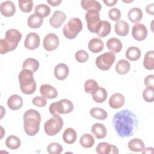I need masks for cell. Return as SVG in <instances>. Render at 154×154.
I'll return each instance as SVG.
<instances>
[{
	"label": "cell",
	"mask_w": 154,
	"mask_h": 154,
	"mask_svg": "<svg viewBox=\"0 0 154 154\" xmlns=\"http://www.w3.org/2000/svg\"><path fill=\"white\" fill-rule=\"evenodd\" d=\"M112 123L116 133L121 138L132 136L138 128V120L136 114L128 109H123L116 113Z\"/></svg>",
	"instance_id": "6da1fadb"
},
{
	"label": "cell",
	"mask_w": 154,
	"mask_h": 154,
	"mask_svg": "<svg viewBox=\"0 0 154 154\" xmlns=\"http://www.w3.org/2000/svg\"><path fill=\"white\" fill-rule=\"evenodd\" d=\"M41 116L34 109L25 111L23 115V128L25 132L29 136L36 135L40 130Z\"/></svg>",
	"instance_id": "7a4b0ae2"
},
{
	"label": "cell",
	"mask_w": 154,
	"mask_h": 154,
	"mask_svg": "<svg viewBox=\"0 0 154 154\" xmlns=\"http://www.w3.org/2000/svg\"><path fill=\"white\" fill-rule=\"evenodd\" d=\"M22 38L21 33L16 29H8L5 32V38L0 40V53L5 54L14 50Z\"/></svg>",
	"instance_id": "3957f363"
},
{
	"label": "cell",
	"mask_w": 154,
	"mask_h": 154,
	"mask_svg": "<svg viewBox=\"0 0 154 154\" xmlns=\"http://www.w3.org/2000/svg\"><path fill=\"white\" fill-rule=\"evenodd\" d=\"M18 79L20 88L25 94H31L36 90V82L33 77V72L28 69H22L19 74Z\"/></svg>",
	"instance_id": "277c9868"
},
{
	"label": "cell",
	"mask_w": 154,
	"mask_h": 154,
	"mask_svg": "<svg viewBox=\"0 0 154 154\" xmlns=\"http://www.w3.org/2000/svg\"><path fill=\"white\" fill-rule=\"evenodd\" d=\"M82 29V23L80 19L73 17L68 23L64 25L63 32L64 37L72 40L77 37L78 34Z\"/></svg>",
	"instance_id": "5b68a950"
},
{
	"label": "cell",
	"mask_w": 154,
	"mask_h": 154,
	"mask_svg": "<svg viewBox=\"0 0 154 154\" xmlns=\"http://www.w3.org/2000/svg\"><path fill=\"white\" fill-rule=\"evenodd\" d=\"M49 112L52 116L69 114L73 109V104L69 99H63L52 103L49 106Z\"/></svg>",
	"instance_id": "8992f818"
},
{
	"label": "cell",
	"mask_w": 154,
	"mask_h": 154,
	"mask_svg": "<svg viewBox=\"0 0 154 154\" xmlns=\"http://www.w3.org/2000/svg\"><path fill=\"white\" fill-rule=\"evenodd\" d=\"M63 123V120L60 115L53 116L45 123V132L49 136L55 135L61 130Z\"/></svg>",
	"instance_id": "52a82bcc"
},
{
	"label": "cell",
	"mask_w": 154,
	"mask_h": 154,
	"mask_svg": "<svg viewBox=\"0 0 154 154\" xmlns=\"http://www.w3.org/2000/svg\"><path fill=\"white\" fill-rule=\"evenodd\" d=\"M85 18L88 30L93 33L97 34L102 23L99 11L95 9L88 10L85 13Z\"/></svg>",
	"instance_id": "ba28073f"
},
{
	"label": "cell",
	"mask_w": 154,
	"mask_h": 154,
	"mask_svg": "<svg viewBox=\"0 0 154 154\" xmlns=\"http://www.w3.org/2000/svg\"><path fill=\"white\" fill-rule=\"evenodd\" d=\"M116 56L112 52H106L99 55L95 61L97 67L102 70H109L114 63Z\"/></svg>",
	"instance_id": "9c48e42d"
},
{
	"label": "cell",
	"mask_w": 154,
	"mask_h": 154,
	"mask_svg": "<svg viewBox=\"0 0 154 154\" xmlns=\"http://www.w3.org/2000/svg\"><path fill=\"white\" fill-rule=\"evenodd\" d=\"M60 41L58 37L54 33H49L43 39V45L45 50L52 51L55 50L59 46Z\"/></svg>",
	"instance_id": "30bf717a"
},
{
	"label": "cell",
	"mask_w": 154,
	"mask_h": 154,
	"mask_svg": "<svg viewBox=\"0 0 154 154\" xmlns=\"http://www.w3.org/2000/svg\"><path fill=\"white\" fill-rule=\"evenodd\" d=\"M40 43V36L35 32H29L26 37L24 41L25 48L29 50H34L38 48Z\"/></svg>",
	"instance_id": "8fae6325"
},
{
	"label": "cell",
	"mask_w": 154,
	"mask_h": 154,
	"mask_svg": "<svg viewBox=\"0 0 154 154\" xmlns=\"http://www.w3.org/2000/svg\"><path fill=\"white\" fill-rule=\"evenodd\" d=\"M132 37L138 41L144 40L147 35L146 26L141 23H135L132 29Z\"/></svg>",
	"instance_id": "7c38bea8"
},
{
	"label": "cell",
	"mask_w": 154,
	"mask_h": 154,
	"mask_svg": "<svg viewBox=\"0 0 154 154\" xmlns=\"http://www.w3.org/2000/svg\"><path fill=\"white\" fill-rule=\"evenodd\" d=\"M96 152L98 154H117L119 153V149L114 145H111L106 142H102L97 144Z\"/></svg>",
	"instance_id": "4fadbf2b"
},
{
	"label": "cell",
	"mask_w": 154,
	"mask_h": 154,
	"mask_svg": "<svg viewBox=\"0 0 154 154\" xmlns=\"http://www.w3.org/2000/svg\"><path fill=\"white\" fill-rule=\"evenodd\" d=\"M66 19V15L64 12L60 10H56L54 11L52 16L49 19V23L53 28H58L61 27Z\"/></svg>",
	"instance_id": "5bb4252c"
},
{
	"label": "cell",
	"mask_w": 154,
	"mask_h": 154,
	"mask_svg": "<svg viewBox=\"0 0 154 154\" xmlns=\"http://www.w3.org/2000/svg\"><path fill=\"white\" fill-rule=\"evenodd\" d=\"M40 92L42 97L45 99H54L58 96V91L57 89L53 86L45 84H42L40 88Z\"/></svg>",
	"instance_id": "9a60e30c"
},
{
	"label": "cell",
	"mask_w": 154,
	"mask_h": 154,
	"mask_svg": "<svg viewBox=\"0 0 154 154\" xmlns=\"http://www.w3.org/2000/svg\"><path fill=\"white\" fill-rule=\"evenodd\" d=\"M0 11L5 17L13 16L16 12L15 5L11 1H4L0 5Z\"/></svg>",
	"instance_id": "2e32d148"
},
{
	"label": "cell",
	"mask_w": 154,
	"mask_h": 154,
	"mask_svg": "<svg viewBox=\"0 0 154 154\" xmlns=\"http://www.w3.org/2000/svg\"><path fill=\"white\" fill-rule=\"evenodd\" d=\"M69 73V68L64 63L57 64L54 69V75L55 78L60 81L65 79Z\"/></svg>",
	"instance_id": "e0dca14e"
},
{
	"label": "cell",
	"mask_w": 154,
	"mask_h": 154,
	"mask_svg": "<svg viewBox=\"0 0 154 154\" xmlns=\"http://www.w3.org/2000/svg\"><path fill=\"white\" fill-rule=\"evenodd\" d=\"M125 100V97L122 94L116 93L110 97L109 105L113 109H119L124 105Z\"/></svg>",
	"instance_id": "ac0fdd59"
},
{
	"label": "cell",
	"mask_w": 154,
	"mask_h": 154,
	"mask_svg": "<svg viewBox=\"0 0 154 154\" xmlns=\"http://www.w3.org/2000/svg\"><path fill=\"white\" fill-rule=\"evenodd\" d=\"M8 107L11 110H17L23 106V99L17 94H13L8 99Z\"/></svg>",
	"instance_id": "d6986e66"
},
{
	"label": "cell",
	"mask_w": 154,
	"mask_h": 154,
	"mask_svg": "<svg viewBox=\"0 0 154 154\" xmlns=\"http://www.w3.org/2000/svg\"><path fill=\"white\" fill-rule=\"evenodd\" d=\"M129 24L127 22L120 20L117 21L114 25V31L116 33L121 37H125L129 33Z\"/></svg>",
	"instance_id": "ffe728a7"
},
{
	"label": "cell",
	"mask_w": 154,
	"mask_h": 154,
	"mask_svg": "<svg viewBox=\"0 0 154 154\" xmlns=\"http://www.w3.org/2000/svg\"><path fill=\"white\" fill-rule=\"evenodd\" d=\"M88 47L91 52L96 54L101 52L103 49L104 43L100 38L94 37L89 41Z\"/></svg>",
	"instance_id": "44dd1931"
},
{
	"label": "cell",
	"mask_w": 154,
	"mask_h": 154,
	"mask_svg": "<svg viewBox=\"0 0 154 154\" xmlns=\"http://www.w3.org/2000/svg\"><path fill=\"white\" fill-rule=\"evenodd\" d=\"M106 47L113 53H119L122 49V42L117 38L112 37L108 40L106 42Z\"/></svg>",
	"instance_id": "7402d4cb"
},
{
	"label": "cell",
	"mask_w": 154,
	"mask_h": 154,
	"mask_svg": "<svg viewBox=\"0 0 154 154\" xmlns=\"http://www.w3.org/2000/svg\"><path fill=\"white\" fill-rule=\"evenodd\" d=\"M91 132L97 139H102L106 136L107 131L105 126L100 123H94L91 127Z\"/></svg>",
	"instance_id": "603a6c76"
},
{
	"label": "cell",
	"mask_w": 154,
	"mask_h": 154,
	"mask_svg": "<svg viewBox=\"0 0 154 154\" xmlns=\"http://www.w3.org/2000/svg\"><path fill=\"white\" fill-rule=\"evenodd\" d=\"M128 147L129 149L132 152H142L144 149L145 145L144 142L141 139L135 138L129 141Z\"/></svg>",
	"instance_id": "cb8c5ba5"
},
{
	"label": "cell",
	"mask_w": 154,
	"mask_h": 154,
	"mask_svg": "<svg viewBox=\"0 0 154 154\" xmlns=\"http://www.w3.org/2000/svg\"><path fill=\"white\" fill-rule=\"evenodd\" d=\"M77 138L76 132L73 128H68L65 129L63 134V139L64 141L69 144H73Z\"/></svg>",
	"instance_id": "d4e9b609"
},
{
	"label": "cell",
	"mask_w": 154,
	"mask_h": 154,
	"mask_svg": "<svg viewBox=\"0 0 154 154\" xmlns=\"http://www.w3.org/2000/svg\"><path fill=\"white\" fill-rule=\"evenodd\" d=\"M128 17L129 20L132 23H137L141 20L143 17V11L138 7L132 8L129 11Z\"/></svg>",
	"instance_id": "484cf974"
},
{
	"label": "cell",
	"mask_w": 154,
	"mask_h": 154,
	"mask_svg": "<svg viewBox=\"0 0 154 154\" xmlns=\"http://www.w3.org/2000/svg\"><path fill=\"white\" fill-rule=\"evenodd\" d=\"M141 55V50L136 46H131L128 48L126 51V58L131 61H135L138 60L140 58Z\"/></svg>",
	"instance_id": "4316f807"
},
{
	"label": "cell",
	"mask_w": 154,
	"mask_h": 154,
	"mask_svg": "<svg viewBox=\"0 0 154 154\" xmlns=\"http://www.w3.org/2000/svg\"><path fill=\"white\" fill-rule=\"evenodd\" d=\"M81 4L82 8L86 11L95 9L100 11L102 8L100 4L98 1L94 0H83L81 1Z\"/></svg>",
	"instance_id": "83f0119b"
},
{
	"label": "cell",
	"mask_w": 154,
	"mask_h": 154,
	"mask_svg": "<svg viewBox=\"0 0 154 154\" xmlns=\"http://www.w3.org/2000/svg\"><path fill=\"white\" fill-rule=\"evenodd\" d=\"M39 66V62L37 60L32 58H29L23 61L22 64V69H28L34 73L38 69Z\"/></svg>",
	"instance_id": "f1b7e54d"
},
{
	"label": "cell",
	"mask_w": 154,
	"mask_h": 154,
	"mask_svg": "<svg viewBox=\"0 0 154 154\" xmlns=\"http://www.w3.org/2000/svg\"><path fill=\"white\" fill-rule=\"evenodd\" d=\"M144 67L149 70H153L154 69V51H149L147 52L144 55L143 60Z\"/></svg>",
	"instance_id": "f546056e"
},
{
	"label": "cell",
	"mask_w": 154,
	"mask_h": 154,
	"mask_svg": "<svg viewBox=\"0 0 154 154\" xmlns=\"http://www.w3.org/2000/svg\"><path fill=\"white\" fill-rule=\"evenodd\" d=\"M93 99L97 103H102L107 98L108 93L103 87H99L98 89L91 94Z\"/></svg>",
	"instance_id": "4dcf8cb0"
},
{
	"label": "cell",
	"mask_w": 154,
	"mask_h": 154,
	"mask_svg": "<svg viewBox=\"0 0 154 154\" xmlns=\"http://www.w3.org/2000/svg\"><path fill=\"white\" fill-rule=\"evenodd\" d=\"M43 18L38 16L36 14H32L29 17L27 20V23L29 28H40L42 23H43Z\"/></svg>",
	"instance_id": "1f68e13d"
},
{
	"label": "cell",
	"mask_w": 154,
	"mask_h": 154,
	"mask_svg": "<svg viewBox=\"0 0 154 154\" xmlns=\"http://www.w3.org/2000/svg\"><path fill=\"white\" fill-rule=\"evenodd\" d=\"M130 63L126 60H120L118 61L116 65V70L120 75L126 74L130 70Z\"/></svg>",
	"instance_id": "d6a6232c"
},
{
	"label": "cell",
	"mask_w": 154,
	"mask_h": 154,
	"mask_svg": "<svg viewBox=\"0 0 154 154\" xmlns=\"http://www.w3.org/2000/svg\"><path fill=\"white\" fill-rule=\"evenodd\" d=\"M20 140L17 136L11 135L6 138L5 145L8 149L11 150H15L18 149L20 146Z\"/></svg>",
	"instance_id": "836d02e7"
},
{
	"label": "cell",
	"mask_w": 154,
	"mask_h": 154,
	"mask_svg": "<svg viewBox=\"0 0 154 154\" xmlns=\"http://www.w3.org/2000/svg\"><path fill=\"white\" fill-rule=\"evenodd\" d=\"M34 11L35 14L41 17L42 18H44L49 15L51 13V8L46 4H40L35 7Z\"/></svg>",
	"instance_id": "e575fe53"
},
{
	"label": "cell",
	"mask_w": 154,
	"mask_h": 154,
	"mask_svg": "<svg viewBox=\"0 0 154 154\" xmlns=\"http://www.w3.org/2000/svg\"><path fill=\"white\" fill-rule=\"evenodd\" d=\"M90 114L92 117L101 120L106 119L108 116L107 112L105 109L99 107L93 108L91 109L90 111Z\"/></svg>",
	"instance_id": "d590c367"
},
{
	"label": "cell",
	"mask_w": 154,
	"mask_h": 154,
	"mask_svg": "<svg viewBox=\"0 0 154 154\" xmlns=\"http://www.w3.org/2000/svg\"><path fill=\"white\" fill-rule=\"evenodd\" d=\"M79 143L84 148H90L94 144V138L90 134H84L81 137Z\"/></svg>",
	"instance_id": "8d00e7d4"
},
{
	"label": "cell",
	"mask_w": 154,
	"mask_h": 154,
	"mask_svg": "<svg viewBox=\"0 0 154 154\" xmlns=\"http://www.w3.org/2000/svg\"><path fill=\"white\" fill-rule=\"evenodd\" d=\"M111 24L106 20H102L101 26L97 32V34L100 37H105L109 35L111 32Z\"/></svg>",
	"instance_id": "74e56055"
},
{
	"label": "cell",
	"mask_w": 154,
	"mask_h": 154,
	"mask_svg": "<svg viewBox=\"0 0 154 154\" xmlns=\"http://www.w3.org/2000/svg\"><path fill=\"white\" fill-rule=\"evenodd\" d=\"M99 87L97 82L92 79L87 80L84 84V90L88 94H93Z\"/></svg>",
	"instance_id": "f35d334b"
},
{
	"label": "cell",
	"mask_w": 154,
	"mask_h": 154,
	"mask_svg": "<svg viewBox=\"0 0 154 154\" xmlns=\"http://www.w3.org/2000/svg\"><path fill=\"white\" fill-rule=\"evenodd\" d=\"M20 10L24 13L30 12L33 7V2L31 0L28 1H18Z\"/></svg>",
	"instance_id": "ab89813d"
},
{
	"label": "cell",
	"mask_w": 154,
	"mask_h": 154,
	"mask_svg": "<svg viewBox=\"0 0 154 154\" xmlns=\"http://www.w3.org/2000/svg\"><path fill=\"white\" fill-rule=\"evenodd\" d=\"M63 151V147L58 143H50L47 147V152L50 154H60Z\"/></svg>",
	"instance_id": "60d3db41"
},
{
	"label": "cell",
	"mask_w": 154,
	"mask_h": 154,
	"mask_svg": "<svg viewBox=\"0 0 154 154\" xmlns=\"http://www.w3.org/2000/svg\"><path fill=\"white\" fill-rule=\"evenodd\" d=\"M143 97L147 102H153L154 100V88L146 87L143 92Z\"/></svg>",
	"instance_id": "b9f144b4"
},
{
	"label": "cell",
	"mask_w": 154,
	"mask_h": 154,
	"mask_svg": "<svg viewBox=\"0 0 154 154\" xmlns=\"http://www.w3.org/2000/svg\"><path fill=\"white\" fill-rule=\"evenodd\" d=\"M75 57L77 61L81 63H84L88 60L89 55L84 50H79L75 53Z\"/></svg>",
	"instance_id": "7bdbcfd3"
},
{
	"label": "cell",
	"mask_w": 154,
	"mask_h": 154,
	"mask_svg": "<svg viewBox=\"0 0 154 154\" xmlns=\"http://www.w3.org/2000/svg\"><path fill=\"white\" fill-rule=\"evenodd\" d=\"M108 16L113 21H119L121 17V12L117 8H112L108 11Z\"/></svg>",
	"instance_id": "ee69618b"
},
{
	"label": "cell",
	"mask_w": 154,
	"mask_h": 154,
	"mask_svg": "<svg viewBox=\"0 0 154 154\" xmlns=\"http://www.w3.org/2000/svg\"><path fill=\"white\" fill-rule=\"evenodd\" d=\"M32 103L34 106L42 108L46 106L47 103V100L43 97L36 96L32 99Z\"/></svg>",
	"instance_id": "f6af8a7d"
},
{
	"label": "cell",
	"mask_w": 154,
	"mask_h": 154,
	"mask_svg": "<svg viewBox=\"0 0 154 154\" xmlns=\"http://www.w3.org/2000/svg\"><path fill=\"white\" fill-rule=\"evenodd\" d=\"M144 82L147 87L154 88V75L153 74L147 75L144 78Z\"/></svg>",
	"instance_id": "bcb514c9"
},
{
	"label": "cell",
	"mask_w": 154,
	"mask_h": 154,
	"mask_svg": "<svg viewBox=\"0 0 154 154\" xmlns=\"http://www.w3.org/2000/svg\"><path fill=\"white\" fill-rule=\"evenodd\" d=\"M146 11L147 14L150 15L154 14V4L152 3L150 4H149L146 7Z\"/></svg>",
	"instance_id": "7dc6e473"
},
{
	"label": "cell",
	"mask_w": 154,
	"mask_h": 154,
	"mask_svg": "<svg viewBox=\"0 0 154 154\" xmlns=\"http://www.w3.org/2000/svg\"><path fill=\"white\" fill-rule=\"evenodd\" d=\"M103 2L108 7H112L117 2V0H111V1L110 0H104Z\"/></svg>",
	"instance_id": "c3c4849f"
},
{
	"label": "cell",
	"mask_w": 154,
	"mask_h": 154,
	"mask_svg": "<svg viewBox=\"0 0 154 154\" xmlns=\"http://www.w3.org/2000/svg\"><path fill=\"white\" fill-rule=\"evenodd\" d=\"M47 2L50 5H51L52 6L55 7L60 5V4L61 2V0H52V1L48 0Z\"/></svg>",
	"instance_id": "681fc988"
},
{
	"label": "cell",
	"mask_w": 154,
	"mask_h": 154,
	"mask_svg": "<svg viewBox=\"0 0 154 154\" xmlns=\"http://www.w3.org/2000/svg\"><path fill=\"white\" fill-rule=\"evenodd\" d=\"M142 153H153L154 150L153 147H147L144 148V149L142 151Z\"/></svg>",
	"instance_id": "f907efd6"
},
{
	"label": "cell",
	"mask_w": 154,
	"mask_h": 154,
	"mask_svg": "<svg viewBox=\"0 0 154 154\" xmlns=\"http://www.w3.org/2000/svg\"><path fill=\"white\" fill-rule=\"evenodd\" d=\"M123 2H133V1H123Z\"/></svg>",
	"instance_id": "816d5d0a"
}]
</instances>
